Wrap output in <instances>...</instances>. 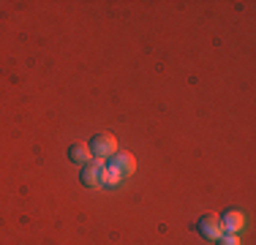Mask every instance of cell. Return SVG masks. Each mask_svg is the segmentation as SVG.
Segmentation results:
<instances>
[{
  "instance_id": "cell-1",
  "label": "cell",
  "mask_w": 256,
  "mask_h": 245,
  "mask_svg": "<svg viewBox=\"0 0 256 245\" xmlns=\"http://www.w3.org/2000/svg\"><path fill=\"white\" fill-rule=\"evenodd\" d=\"M114 152H118V139H114L112 134H96V136L90 139V156H93L96 161H109Z\"/></svg>"
},
{
  "instance_id": "cell-2",
  "label": "cell",
  "mask_w": 256,
  "mask_h": 245,
  "mask_svg": "<svg viewBox=\"0 0 256 245\" xmlns=\"http://www.w3.org/2000/svg\"><path fill=\"white\" fill-rule=\"evenodd\" d=\"M196 232L204 237V240H212V242H216L218 237L224 234L221 216H218V212H207V216H202V218L196 220Z\"/></svg>"
},
{
  "instance_id": "cell-3",
  "label": "cell",
  "mask_w": 256,
  "mask_h": 245,
  "mask_svg": "<svg viewBox=\"0 0 256 245\" xmlns=\"http://www.w3.org/2000/svg\"><path fill=\"white\" fill-rule=\"evenodd\" d=\"M109 169L118 172L120 177H131L134 172H136V161H134V156H128V152H114V156L109 158Z\"/></svg>"
},
{
  "instance_id": "cell-4",
  "label": "cell",
  "mask_w": 256,
  "mask_h": 245,
  "mask_svg": "<svg viewBox=\"0 0 256 245\" xmlns=\"http://www.w3.org/2000/svg\"><path fill=\"white\" fill-rule=\"evenodd\" d=\"M101 174H104V161H88L82 169V186L84 188L101 186Z\"/></svg>"
},
{
  "instance_id": "cell-5",
  "label": "cell",
  "mask_w": 256,
  "mask_h": 245,
  "mask_svg": "<svg viewBox=\"0 0 256 245\" xmlns=\"http://www.w3.org/2000/svg\"><path fill=\"white\" fill-rule=\"evenodd\" d=\"M221 224H224V232H229V234H237V232L246 226V216H242L240 210H226L221 216Z\"/></svg>"
},
{
  "instance_id": "cell-6",
  "label": "cell",
  "mask_w": 256,
  "mask_h": 245,
  "mask_svg": "<svg viewBox=\"0 0 256 245\" xmlns=\"http://www.w3.org/2000/svg\"><path fill=\"white\" fill-rule=\"evenodd\" d=\"M68 161L71 164H88L90 161V147L88 144H71L68 147Z\"/></svg>"
},
{
  "instance_id": "cell-7",
  "label": "cell",
  "mask_w": 256,
  "mask_h": 245,
  "mask_svg": "<svg viewBox=\"0 0 256 245\" xmlns=\"http://www.w3.org/2000/svg\"><path fill=\"white\" fill-rule=\"evenodd\" d=\"M120 182H123V177H120L118 172H112L109 166H104V174H101V186H106V188H118Z\"/></svg>"
},
{
  "instance_id": "cell-8",
  "label": "cell",
  "mask_w": 256,
  "mask_h": 245,
  "mask_svg": "<svg viewBox=\"0 0 256 245\" xmlns=\"http://www.w3.org/2000/svg\"><path fill=\"white\" fill-rule=\"evenodd\" d=\"M216 242H218V245H240V237H237V234H226V232H224V234L218 237Z\"/></svg>"
}]
</instances>
